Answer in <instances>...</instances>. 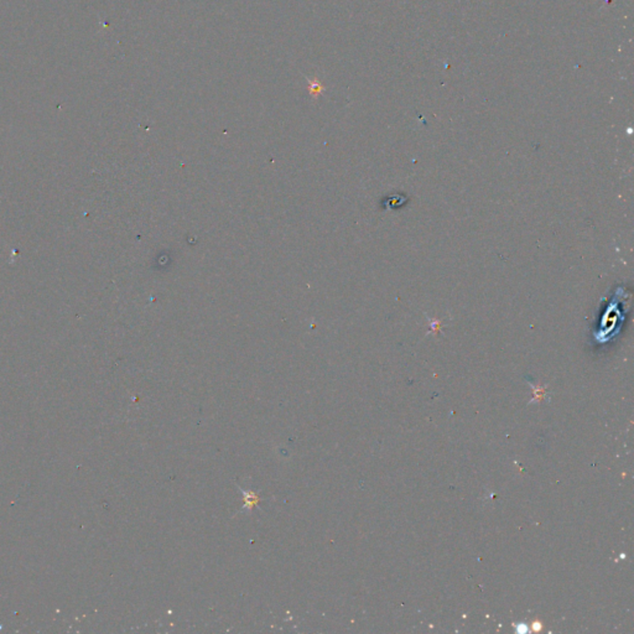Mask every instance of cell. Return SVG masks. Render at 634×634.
<instances>
[{
	"instance_id": "cell-1",
	"label": "cell",
	"mask_w": 634,
	"mask_h": 634,
	"mask_svg": "<svg viewBox=\"0 0 634 634\" xmlns=\"http://www.w3.org/2000/svg\"><path fill=\"white\" fill-rule=\"evenodd\" d=\"M324 87L319 83V82H311V86H310V92L311 94H319V93L322 92Z\"/></svg>"
}]
</instances>
